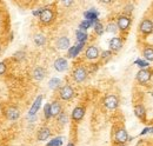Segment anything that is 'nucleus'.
<instances>
[{"label":"nucleus","instance_id":"obj_17","mask_svg":"<svg viewBox=\"0 0 153 146\" xmlns=\"http://www.w3.org/2000/svg\"><path fill=\"white\" fill-rule=\"evenodd\" d=\"M50 111H51V117H58L63 112V106L59 101H53L50 104Z\"/></svg>","mask_w":153,"mask_h":146},{"label":"nucleus","instance_id":"obj_28","mask_svg":"<svg viewBox=\"0 0 153 146\" xmlns=\"http://www.w3.org/2000/svg\"><path fill=\"white\" fill-rule=\"evenodd\" d=\"M13 59L17 60V61H20L23 59H25V52L24 51H18L13 54Z\"/></svg>","mask_w":153,"mask_h":146},{"label":"nucleus","instance_id":"obj_32","mask_svg":"<svg viewBox=\"0 0 153 146\" xmlns=\"http://www.w3.org/2000/svg\"><path fill=\"white\" fill-rule=\"evenodd\" d=\"M6 70H7V65L5 61H1L0 63V75H3L6 73Z\"/></svg>","mask_w":153,"mask_h":146},{"label":"nucleus","instance_id":"obj_8","mask_svg":"<svg viewBox=\"0 0 153 146\" xmlns=\"http://www.w3.org/2000/svg\"><path fill=\"white\" fill-rule=\"evenodd\" d=\"M139 31L144 35H148L153 32V21L151 19H144L139 25Z\"/></svg>","mask_w":153,"mask_h":146},{"label":"nucleus","instance_id":"obj_29","mask_svg":"<svg viewBox=\"0 0 153 146\" xmlns=\"http://www.w3.org/2000/svg\"><path fill=\"white\" fill-rule=\"evenodd\" d=\"M76 38H78V40H79L80 43H85L86 38H87V34H86L85 32L78 31V32H76Z\"/></svg>","mask_w":153,"mask_h":146},{"label":"nucleus","instance_id":"obj_31","mask_svg":"<svg viewBox=\"0 0 153 146\" xmlns=\"http://www.w3.org/2000/svg\"><path fill=\"white\" fill-rule=\"evenodd\" d=\"M61 144H63V139L61 138H55L52 141H50L47 146H60Z\"/></svg>","mask_w":153,"mask_h":146},{"label":"nucleus","instance_id":"obj_4","mask_svg":"<svg viewBox=\"0 0 153 146\" xmlns=\"http://www.w3.org/2000/svg\"><path fill=\"white\" fill-rule=\"evenodd\" d=\"M127 140H128V133L125 127L120 126V127H118L114 131V141H116L117 145H122Z\"/></svg>","mask_w":153,"mask_h":146},{"label":"nucleus","instance_id":"obj_2","mask_svg":"<svg viewBox=\"0 0 153 146\" xmlns=\"http://www.w3.org/2000/svg\"><path fill=\"white\" fill-rule=\"evenodd\" d=\"M87 75H88V72L84 66H76L75 69L73 70V72H72L73 80L75 83H78V84L84 83L86 79H87Z\"/></svg>","mask_w":153,"mask_h":146},{"label":"nucleus","instance_id":"obj_10","mask_svg":"<svg viewBox=\"0 0 153 146\" xmlns=\"http://www.w3.org/2000/svg\"><path fill=\"white\" fill-rule=\"evenodd\" d=\"M5 117L11 121L18 120L19 117H20V111L17 107H14V106H9V107L6 109V111H5Z\"/></svg>","mask_w":153,"mask_h":146},{"label":"nucleus","instance_id":"obj_15","mask_svg":"<svg viewBox=\"0 0 153 146\" xmlns=\"http://www.w3.org/2000/svg\"><path fill=\"white\" fill-rule=\"evenodd\" d=\"M69 67V64H67V60L65 59V58H58L55 61H54V69L55 71L58 72H64L67 70Z\"/></svg>","mask_w":153,"mask_h":146},{"label":"nucleus","instance_id":"obj_21","mask_svg":"<svg viewBox=\"0 0 153 146\" xmlns=\"http://www.w3.org/2000/svg\"><path fill=\"white\" fill-rule=\"evenodd\" d=\"M82 45H84V43H80L79 45H76V46L71 47V48H70V51H69V57H70V58H74L76 54H78V53L81 51Z\"/></svg>","mask_w":153,"mask_h":146},{"label":"nucleus","instance_id":"obj_20","mask_svg":"<svg viewBox=\"0 0 153 146\" xmlns=\"http://www.w3.org/2000/svg\"><path fill=\"white\" fill-rule=\"evenodd\" d=\"M33 43L37 45V46H44L46 44V37L41 33H38L34 35L33 38Z\"/></svg>","mask_w":153,"mask_h":146},{"label":"nucleus","instance_id":"obj_13","mask_svg":"<svg viewBox=\"0 0 153 146\" xmlns=\"http://www.w3.org/2000/svg\"><path fill=\"white\" fill-rule=\"evenodd\" d=\"M122 47V39L119 37H114L110 40V51L111 52H118Z\"/></svg>","mask_w":153,"mask_h":146},{"label":"nucleus","instance_id":"obj_5","mask_svg":"<svg viewBox=\"0 0 153 146\" xmlns=\"http://www.w3.org/2000/svg\"><path fill=\"white\" fill-rule=\"evenodd\" d=\"M152 78V71L146 70V69H141L138 71L137 75H136V79L140 85H146Z\"/></svg>","mask_w":153,"mask_h":146},{"label":"nucleus","instance_id":"obj_14","mask_svg":"<svg viewBox=\"0 0 153 146\" xmlns=\"http://www.w3.org/2000/svg\"><path fill=\"white\" fill-rule=\"evenodd\" d=\"M134 114L142 123H146V110L144 107V105H141V104L136 105L134 106Z\"/></svg>","mask_w":153,"mask_h":146},{"label":"nucleus","instance_id":"obj_16","mask_svg":"<svg viewBox=\"0 0 153 146\" xmlns=\"http://www.w3.org/2000/svg\"><path fill=\"white\" fill-rule=\"evenodd\" d=\"M32 77H33V79L37 80V81H40L43 80L44 78L46 77V70L44 69V67H35V69L33 70L32 72Z\"/></svg>","mask_w":153,"mask_h":146},{"label":"nucleus","instance_id":"obj_30","mask_svg":"<svg viewBox=\"0 0 153 146\" xmlns=\"http://www.w3.org/2000/svg\"><path fill=\"white\" fill-rule=\"evenodd\" d=\"M44 115H45L46 119L52 118V117H51V111H50V104H46L45 105V107H44Z\"/></svg>","mask_w":153,"mask_h":146},{"label":"nucleus","instance_id":"obj_35","mask_svg":"<svg viewBox=\"0 0 153 146\" xmlns=\"http://www.w3.org/2000/svg\"><path fill=\"white\" fill-rule=\"evenodd\" d=\"M67 146H75V145H74V143H69Z\"/></svg>","mask_w":153,"mask_h":146},{"label":"nucleus","instance_id":"obj_19","mask_svg":"<svg viewBox=\"0 0 153 146\" xmlns=\"http://www.w3.org/2000/svg\"><path fill=\"white\" fill-rule=\"evenodd\" d=\"M142 55L147 61H153V46L146 45L142 48Z\"/></svg>","mask_w":153,"mask_h":146},{"label":"nucleus","instance_id":"obj_25","mask_svg":"<svg viewBox=\"0 0 153 146\" xmlns=\"http://www.w3.org/2000/svg\"><path fill=\"white\" fill-rule=\"evenodd\" d=\"M60 80L59 79H57V78H53V79H51L50 80V83H49V86H50V89H52V90H55V89H58V87L60 86Z\"/></svg>","mask_w":153,"mask_h":146},{"label":"nucleus","instance_id":"obj_23","mask_svg":"<svg viewBox=\"0 0 153 146\" xmlns=\"http://www.w3.org/2000/svg\"><path fill=\"white\" fill-rule=\"evenodd\" d=\"M105 31H106L107 33H117L118 31V27H117V24H114V23H108L106 28H105Z\"/></svg>","mask_w":153,"mask_h":146},{"label":"nucleus","instance_id":"obj_22","mask_svg":"<svg viewBox=\"0 0 153 146\" xmlns=\"http://www.w3.org/2000/svg\"><path fill=\"white\" fill-rule=\"evenodd\" d=\"M41 100H43V97H41V95H40V97H38L37 100H35V101H34V104H33V106H32L31 110H30V115H33V114H35V113H37V111L39 110V107H40Z\"/></svg>","mask_w":153,"mask_h":146},{"label":"nucleus","instance_id":"obj_12","mask_svg":"<svg viewBox=\"0 0 153 146\" xmlns=\"http://www.w3.org/2000/svg\"><path fill=\"white\" fill-rule=\"evenodd\" d=\"M50 137H51V130L47 127V126H43V127H40L39 131L37 132V140H39V141L47 140Z\"/></svg>","mask_w":153,"mask_h":146},{"label":"nucleus","instance_id":"obj_27","mask_svg":"<svg viewBox=\"0 0 153 146\" xmlns=\"http://www.w3.org/2000/svg\"><path fill=\"white\" fill-rule=\"evenodd\" d=\"M94 31H95V33H97L98 35H101V34L104 33V31H105V28H104L102 24H100V23H95V25H94Z\"/></svg>","mask_w":153,"mask_h":146},{"label":"nucleus","instance_id":"obj_34","mask_svg":"<svg viewBox=\"0 0 153 146\" xmlns=\"http://www.w3.org/2000/svg\"><path fill=\"white\" fill-rule=\"evenodd\" d=\"M137 64H139V66H141V67H145V66H147V64H146V63L141 61V60H138V61H137Z\"/></svg>","mask_w":153,"mask_h":146},{"label":"nucleus","instance_id":"obj_7","mask_svg":"<svg viewBox=\"0 0 153 146\" xmlns=\"http://www.w3.org/2000/svg\"><path fill=\"white\" fill-rule=\"evenodd\" d=\"M74 95V90L70 85H65L59 90V97L63 100H71Z\"/></svg>","mask_w":153,"mask_h":146},{"label":"nucleus","instance_id":"obj_36","mask_svg":"<svg viewBox=\"0 0 153 146\" xmlns=\"http://www.w3.org/2000/svg\"><path fill=\"white\" fill-rule=\"evenodd\" d=\"M117 146H126L125 144H122V145H117Z\"/></svg>","mask_w":153,"mask_h":146},{"label":"nucleus","instance_id":"obj_37","mask_svg":"<svg viewBox=\"0 0 153 146\" xmlns=\"http://www.w3.org/2000/svg\"><path fill=\"white\" fill-rule=\"evenodd\" d=\"M0 53H1V44H0Z\"/></svg>","mask_w":153,"mask_h":146},{"label":"nucleus","instance_id":"obj_26","mask_svg":"<svg viewBox=\"0 0 153 146\" xmlns=\"http://www.w3.org/2000/svg\"><path fill=\"white\" fill-rule=\"evenodd\" d=\"M58 121H59V124H61V125H65L66 123H67V120H69V117H67V114H66L65 112H61L58 117Z\"/></svg>","mask_w":153,"mask_h":146},{"label":"nucleus","instance_id":"obj_9","mask_svg":"<svg viewBox=\"0 0 153 146\" xmlns=\"http://www.w3.org/2000/svg\"><path fill=\"white\" fill-rule=\"evenodd\" d=\"M85 57H86V59H88V60H95L97 58L100 57V52H99V48L97 46H88L87 48H86V51H85Z\"/></svg>","mask_w":153,"mask_h":146},{"label":"nucleus","instance_id":"obj_24","mask_svg":"<svg viewBox=\"0 0 153 146\" xmlns=\"http://www.w3.org/2000/svg\"><path fill=\"white\" fill-rule=\"evenodd\" d=\"M100 58H101V61L102 63H107L111 59V58H112V52L111 51H102Z\"/></svg>","mask_w":153,"mask_h":146},{"label":"nucleus","instance_id":"obj_33","mask_svg":"<svg viewBox=\"0 0 153 146\" xmlns=\"http://www.w3.org/2000/svg\"><path fill=\"white\" fill-rule=\"evenodd\" d=\"M91 25H92V21H90V20H85L84 23L80 24V28H81V30H86V28H88Z\"/></svg>","mask_w":153,"mask_h":146},{"label":"nucleus","instance_id":"obj_1","mask_svg":"<svg viewBox=\"0 0 153 146\" xmlns=\"http://www.w3.org/2000/svg\"><path fill=\"white\" fill-rule=\"evenodd\" d=\"M39 19H40V23L44 24V25H50L54 21L55 19V12L51 7H45V8H41V12H40V15H39Z\"/></svg>","mask_w":153,"mask_h":146},{"label":"nucleus","instance_id":"obj_11","mask_svg":"<svg viewBox=\"0 0 153 146\" xmlns=\"http://www.w3.org/2000/svg\"><path fill=\"white\" fill-rule=\"evenodd\" d=\"M84 115H85V107H84V106H76V107L73 109L71 117H72V119L75 123H79V121L82 120Z\"/></svg>","mask_w":153,"mask_h":146},{"label":"nucleus","instance_id":"obj_18","mask_svg":"<svg viewBox=\"0 0 153 146\" xmlns=\"http://www.w3.org/2000/svg\"><path fill=\"white\" fill-rule=\"evenodd\" d=\"M55 45L59 50H67L70 47V39L67 37H60V38H58Z\"/></svg>","mask_w":153,"mask_h":146},{"label":"nucleus","instance_id":"obj_3","mask_svg":"<svg viewBox=\"0 0 153 146\" xmlns=\"http://www.w3.org/2000/svg\"><path fill=\"white\" fill-rule=\"evenodd\" d=\"M117 27L118 30L121 31V32H127L128 28L131 27V24H132V19L126 15V14H122V15H119L118 19H117Z\"/></svg>","mask_w":153,"mask_h":146},{"label":"nucleus","instance_id":"obj_6","mask_svg":"<svg viewBox=\"0 0 153 146\" xmlns=\"http://www.w3.org/2000/svg\"><path fill=\"white\" fill-rule=\"evenodd\" d=\"M102 103H104V105H105V107L106 109L116 110L119 106V98L117 95H114V94H108V95H106L104 98Z\"/></svg>","mask_w":153,"mask_h":146}]
</instances>
